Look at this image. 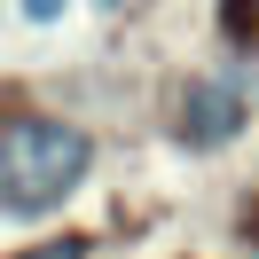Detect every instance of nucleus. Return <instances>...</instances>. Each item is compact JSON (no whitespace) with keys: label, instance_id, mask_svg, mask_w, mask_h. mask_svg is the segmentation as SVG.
Segmentation results:
<instances>
[{"label":"nucleus","instance_id":"f257e3e1","mask_svg":"<svg viewBox=\"0 0 259 259\" xmlns=\"http://www.w3.org/2000/svg\"><path fill=\"white\" fill-rule=\"evenodd\" d=\"M95 165V142L63 118H8L0 126V204L8 212H48L79 189Z\"/></svg>","mask_w":259,"mask_h":259},{"label":"nucleus","instance_id":"f03ea898","mask_svg":"<svg viewBox=\"0 0 259 259\" xmlns=\"http://www.w3.org/2000/svg\"><path fill=\"white\" fill-rule=\"evenodd\" d=\"M236 126H243V79H204V87H189V102H181V134H189L196 149L228 142Z\"/></svg>","mask_w":259,"mask_h":259}]
</instances>
